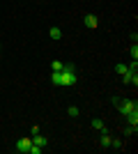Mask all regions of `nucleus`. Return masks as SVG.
Returning <instances> with one entry per match:
<instances>
[{"label":"nucleus","instance_id":"obj_12","mask_svg":"<svg viewBox=\"0 0 138 154\" xmlns=\"http://www.w3.org/2000/svg\"><path fill=\"white\" fill-rule=\"evenodd\" d=\"M67 113H69V117H78V106H69V108H67Z\"/></svg>","mask_w":138,"mask_h":154},{"label":"nucleus","instance_id":"obj_14","mask_svg":"<svg viewBox=\"0 0 138 154\" xmlns=\"http://www.w3.org/2000/svg\"><path fill=\"white\" fill-rule=\"evenodd\" d=\"M115 71H118V74H127V64H115Z\"/></svg>","mask_w":138,"mask_h":154},{"label":"nucleus","instance_id":"obj_1","mask_svg":"<svg viewBox=\"0 0 138 154\" xmlns=\"http://www.w3.org/2000/svg\"><path fill=\"white\" fill-rule=\"evenodd\" d=\"M60 74H62V81H60L62 88H74V85L78 83V74L74 69V64H65V69L60 71Z\"/></svg>","mask_w":138,"mask_h":154},{"label":"nucleus","instance_id":"obj_8","mask_svg":"<svg viewBox=\"0 0 138 154\" xmlns=\"http://www.w3.org/2000/svg\"><path fill=\"white\" fill-rule=\"evenodd\" d=\"M92 129H97L99 134H104V131H108V129H106V124L101 122L99 117H94V120H92Z\"/></svg>","mask_w":138,"mask_h":154},{"label":"nucleus","instance_id":"obj_19","mask_svg":"<svg viewBox=\"0 0 138 154\" xmlns=\"http://www.w3.org/2000/svg\"><path fill=\"white\" fill-rule=\"evenodd\" d=\"M35 134H41V129H39V127H37V124H35V127H32V129H30V136H35Z\"/></svg>","mask_w":138,"mask_h":154},{"label":"nucleus","instance_id":"obj_5","mask_svg":"<svg viewBox=\"0 0 138 154\" xmlns=\"http://www.w3.org/2000/svg\"><path fill=\"white\" fill-rule=\"evenodd\" d=\"M30 138H32V145H39V147H46V145H48V140H46L41 134H35V136H30Z\"/></svg>","mask_w":138,"mask_h":154},{"label":"nucleus","instance_id":"obj_15","mask_svg":"<svg viewBox=\"0 0 138 154\" xmlns=\"http://www.w3.org/2000/svg\"><path fill=\"white\" fill-rule=\"evenodd\" d=\"M41 149H44V147H39V145H32L28 154H41Z\"/></svg>","mask_w":138,"mask_h":154},{"label":"nucleus","instance_id":"obj_4","mask_svg":"<svg viewBox=\"0 0 138 154\" xmlns=\"http://www.w3.org/2000/svg\"><path fill=\"white\" fill-rule=\"evenodd\" d=\"M83 23H85V28H90V30H94V28L99 26V19L94 16V14H85L83 16Z\"/></svg>","mask_w":138,"mask_h":154},{"label":"nucleus","instance_id":"obj_7","mask_svg":"<svg viewBox=\"0 0 138 154\" xmlns=\"http://www.w3.org/2000/svg\"><path fill=\"white\" fill-rule=\"evenodd\" d=\"M111 140H113V138H111V134H108V131H104V134H101V140H99V147H111Z\"/></svg>","mask_w":138,"mask_h":154},{"label":"nucleus","instance_id":"obj_3","mask_svg":"<svg viewBox=\"0 0 138 154\" xmlns=\"http://www.w3.org/2000/svg\"><path fill=\"white\" fill-rule=\"evenodd\" d=\"M30 147H32V138H19L16 140V152H21V154H28L30 152Z\"/></svg>","mask_w":138,"mask_h":154},{"label":"nucleus","instance_id":"obj_17","mask_svg":"<svg viewBox=\"0 0 138 154\" xmlns=\"http://www.w3.org/2000/svg\"><path fill=\"white\" fill-rule=\"evenodd\" d=\"M131 58L138 60V46H136V44H131Z\"/></svg>","mask_w":138,"mask_h":154},{"label":"nucleus","instance_id":"obj_9","mask_svg":"<svg viewBox=\"0 0 138 154\" xmlns=\"http://www.w3.org/2000/svg\"><path fill=\"white\" fill-rule=\"evenodd\" d=\"M48 35H51V39H55V42H58V39L62 37V30H60L58 26H53L51 30H48Z\"/></svg>","mask_w":138,"mask_h":154},{"label":"nucleus","instance_id":"obj_11","mask_svg":"<svg viewBox=\"0 0 138 154\" xmlns=\"http://www.w3.org/2000/svg\"><path fill=\"white\" fill-rule=\"evenodd\" d=\"M51 69H53V71H62V69H65V64L60 62V60H53V64H51Z\"/></svg>","mask_w":138,"mask_h":154},{"label":"nucleus","instance_id":"obj_6","mask_svg":"<svg viewBox=\"0 0 138 154\" xmlns=\"http://www.w3.org/2000/svg\"><path fill=\"white\" fill-rule=\"evenodd\" d=\"M127 122H129V124H131V127H138V108L136 110H131V113H127Z\"/></svg>","mask_w":138,"mask_h":154},{"label":"nucleus","instance_id":"obj_18","mask_svg":"<svg viewBox=\"0 0 138 154\" xmlns=\"http://www.w3.org/2000/svg\"><path fill=\"white\" fill-rule=\"evenodd\" d=\"M111 101H113V106H115V108H118V103L122 101V97H118V94H115V97H113V99H111Z\"/></svg>","mask_w":138,"mask_h":154},{"label":"nucleus","instance_id":"obj_13","mask_svg":"<svg viewBox=\"0 0 138 154\" xmlns=\"http://www.w3.org/2000/svg\"><path fill=\"white\" fill-rule=\"evenodd\" d=\"M111 147H115V149H122L124 145H122V140H120V138H113V140H111Z\"/></svg>","mask_w":138,"mask_h":154},{"label":"nucleus","instance_id":"obj_10","mask_svg":"<svg viewBox=\"0 0 138 154\" xmlns=\"http://www.w3.org/2000/svg\"><path fill=\"white\" fill-rule=\"evenodd\" d=\"M60 81H62V74H60V71H53V74H51V83L60 85Z\"/></svg>","mask_w":138,"mask_h":154},{"label":"nucleus","instance_id":"obj_16","mask_svg":"<svg viewBox=\"0 0 138 154\" xmlns=\"http://www.w3.org/2000/svg\"><path fill=\"white\" fill-rule=\"evenodd\" d=\"M136 131H138V127H131V124H129V127L124 129V134H127V136H131V134H136Z\"/></svg>","mask_w":138,"mask_h":154},{"label":"nucleus","instance_id":"obj_2","mask_svg":"<svg viewBox=\"0 0 138 154\" xmlns=\"http://www.w3.org/2000/svg\"><path fill=\"white\" fill-rule=\"evenodd\" d=\"M136 108H138V103L131 101V99H122V101L118 103V110L122 115H127V113H131V110H136Z\"/></svg>","mask_w":138,"mask_h":154}]
</instances>
